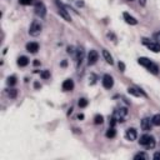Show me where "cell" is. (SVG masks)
<instances>
[{
    "label": "cell",
    "instance_id": "cell-28",
    "mask_svg": "<svg viewBox=\"0 0 160 160\" xmlns=\"http://www.w3.org/2000/svg\"><path fill=\"white\" fill-rule=\"evenodd\" d=\"M119 68H120V70L124 71L125 70V65H124V63H119Z\"/></svg>",
    "mask_w": 160,
    "mask_h": 160
},
{
    "label": "cell",
    "instance_id": "cell-14",
    "mask_svg": "<svg viewBox=\"0 0 160 160\" xmlns=\"http://www.w3.org/2000/svg\"><path fill=\"white\" fill-rule=\"evenodd\" d=\"M151 138H153V136H150V135H148V134H145V135L140 136V140H139V143H140V145H143V147L147 148V145H148L149 141L151 140Z\"/></svg>",
    "mask_w": 160,
    "mask_h": 160
},
{
    "label": "cell",
    "instance_id": "cell-13",
    "mask_svg": "<svg viewBox=\"0 0 160 160\" xmlns=\"http://www.w3.org/2000/svg\"><path fill=\"white\" fill-rule=\"evenodd\" d=\"M128 93L131 94V95H134V96H140V95H144L145 96V95H147L141 89H135V88H129L128 89Z\"/></svg>",
    "mask_w": 160,
    "mask_h": 160
},
{
    "label": "cell",
    "instance_id": "cell-12",
    "mask_svg": "<svg viewBox=\"0 0 160 160\" xmlns=\"http://www.w3.org/2000/svg\"><path fill=\"white\" fill-rule=\"evenodd\" d=\"M26 50L29 51V53L35 54L39 50V44L38 43H28L26 44Z\"/></svg>",
    "mask_w": 160,
    "mask_h": 160
},
{
    "label": "cell",
    "instance_id": "cell-24",
    "mask_svg": "<svg viewBox=\"0 0 160 160\" xmlns=\"http://www.w3.org/2000/svg\"><path fill=\"white\" fill-rule=\"evenodd\" d=\"M86 105H88V100H86V99H84V98L79 99V106H80V108H85Z\"/></svg>",
    "mask_w": 160,
    "mask_h": 160
},
{
    "label": "cell",
    "instance_id": "cell-26",
    "mask_svg": "<svg viewBox=\"0 0 160 160\" xmlns=\"http://www.w3.org/2000/svg\"><path fill=\"white\" fill-rule=\"evenodd\" d=\"M15 83H16V78H15V76H10V78L8 79V84L9 85H14Z\"/></svg>",
    "mask_w": 160,
    "mask_h": 160
},
{
    "label": "cell",
    "instance_id": "cell-17",
    "mask_svg": "<svg viewBox=\"0 0 160 160\" xmlns=\"http://www.w3.org/2000/svg\"><path fill=\"white\" fill-rule=\"evenodd\" d=\"M28 64H29V59H28L26 57H20L18 59V65L19 66H26Z\"/></svg>",
    "mask_w": 160,
    "mask_h": 160
},
{
    "label": "cell",
    "instance_id": "cell-8",
    "mask_svg": "<svg viewBox=\"0 0 160 160\" xmlns=\"http://www.w3.org/2000/svg\"><path fill=\"white\" fill-rule=\"evenodd\" d=\"M127 114H128V110L125 109V108H120V109L115 110L114 116L118 118V120H119V121H124V116L127 115Z\"/></svg>",
    "mask_w": 160,
    "mask_h": 160
},
{
    "label": "cell",
    "instance_id": "cell-29",
    "mask_svg": "<svg viewBox=\"0 0 160 160\" xmlns=\"http://www.w3.org/2000/svg\"><path fill=\"white\" fill-rule=\"evenodd\" d=\"M153 158H154L155 160H159V159H160V153H155L154 156H153Z\"/></svg>",
    "mask_w": 160,
    "mask_h": 160
},
{
    "label": "cell",
    "instance_id": "cell-19",
    "mask_svg": "<svg viewBox=\"0 0 160 160\" xmlns=\"http://www.w3.org/2000/svg\"><path fill=\"white\" fill-rule=\"evenodd\" d=\"M151 121H153V125H156V127H160V114H156V115L153 116Z\"/></svg>",
    "mask_w": 160,
    "mask_h": 160
},
{
    "label": "cell",
    "instance_id": "cell-18",
    "mask_svg": "<svg viewBox=\"0 0 160 160\" xmlns=\"http://www.w3.org/2000/svg\"><path fill=\"white\" fill-rule=\"evenodd\" d=\"M106 138H115V135H116V131H115V129H114V127H111V128H109L108 129V131H106Z\"/></svg>",
    "mask_w": 160,
    "mask_h": 160
},
{
    "label": "cell",
    "instance_id": "cell-7",
    "mask_svg": "<svg viewBox=\"0 0 160 160\" xmlns=\"http://www.w3.org/2000/svg\"><path fill=\"white\" fill-rule=\"evenodd\" d=\"M125 136H127L128 140L130 141H134L136 140V138H138V133H136V130L134 128H130L127 130V133H125Z\"/></svg>",
    "mask_w": 160,
    "mask_h": 160
},
{
    "label": "cell",
    "instance_id": "cell-15",
    "mask_svg": "<svg viewBox=\"0 0 160 160\" xmlns=\"http://www.w3.org/2000/svg\"><path fill=\"white\" fill-rule=\"evenodd\" d=\"M138 63H139V64H140V65L145 66L147 69H149V68H150V65L153 64V61H151V60H149L148 58H139Z\"/></svg>",
    "mask_w": 160,
    "mask_h": 160
},
{
    "label": "cell",
    "instance_id": "cell-11",
    "mask_svg": "<svg viewBox=\"0 0 160 160\" xmlns=\"http://www.w3.org/2000/svg\"><path fill=\"white\" fill-rule=\"evenodd\" d=\"M123 16H124L125 22H127L128 24H130V25H136V24H138V20H136L134 16H131L130 14H128V13H124V14H123Z\"/></svg>",
    "mask_w": 160,
    "mask_h": 160
},
{
    "label": "cell",
    "instance_id": "cell-23",
    "mask_svg": "<svg viewBox=\"0 0 160 160\" xmlns=\"http://www.w3.org/2000/svg\"><path fill=\"white\" fill-rule=\"evenodd\" d=\"M83 57H84V51H83V49H78V64L81 63Z\"/></svg>",
    "mask_w": 160,
    "mask_h": 160
},
{
    "label": "cell",
    "instance_id": "cell-5",
    "mask_svg": "<svg viewBox=\"0 0 160 160\" xmlns=\"http://www.w3.org/2000/svg\"><path fill=\"white\" fill-rule=\"evenodd\" d=\"M99 59V54L95 50H90V53L88 54V64L89 65H94Z\"/></svg>",
    "mask_w": 160,
    "mask_h": 160
},
{
    "label": "cell",
    "instance_id": "cell-16",
    "mask_svg": "<svg viewBox=\"0 0 160 160\" xmlns=\"http://www.w3.org/2000/svg\"><path fill=\"white\" fill-rule=\"evenodd\" d=\"M103 57H104V59H105L106 60V63H108V64H113V57H111V55H110V53L108 51V50H103Z\"/></svg>",
    "mask_w": 160,
    "mask_h": 160
},
{
    "label": "cell",
    "instance_id": "cell-4",
    "mask_svg": "<svg viewBox=\"0 0 160 160\" xmlns=\"http://www.w3.org/2000/svg\"><path fill=\"white\" fill-rule=\"evenodd\" d=\"M114 85V79L111 78L110 75H104L103 76V86L105 88V89H111Z\"/></svg>",
    "mask_w": 160,
    "mask_h": 160
},
{
    "label": "cell",
    "instance_id": "cell-22",
    "mask_svg": "<svg viewBox=\"0 0 160 160\" xmlns=\"http://www.w3.org/2000/svg\"><path fill=\"white\" fill-rule=\"evenodd\" d=\"M16 94H18V90H16V89H9V90H8V95L10 96L11 99L16 98Z\"/></svg>",
    "mask_w": 160,
    "mask_h": 160
},
{
    "label": "cell",
    "instance_id": "cell-31",
    "mask_svg": "<svg viewBox=\"0 0 160 160\" xmlns=\"http://www.w3.org/2000/svg\"><path fill=\"white\" fill-rule=\"evenodd\" d=\"M139 3H140V5H145V4H147V0H139Z\"/></svg>",
    "mask_w": 160,
    "mask_h": 160
},
{
    "label": "cell",
    "instance_id": "cell-27",
    "mask_svg": "<svg viewBox=\"0 0 160 160\" xmlns=\"http://www.w3.org/2000/svg\"><path fill=\"white\" fill-rule=\"evenodd\" d=\"M49 76H50V73L48 70H44L43 73H41V78H43V79H48Z\"/></svg>",
    "mask_w": 160,
    "mask_h": 160
},
{
    "label": "cell",
    "instance_id": "cell-10",
    "mask_svg": "<svg viewBox=\"0 0 160 160\" xmlns=\"http://www.w3.org/2000/svg\"><path fill=\"white\" fill-rule=\"evenodd\" d=\"M73 89H74V81L71 79H66L63 83V90L64 92H71Z\"/></svg>",
    "mask_w": 160,
    "mask_h": 160
},
{
    "label": "cell",
    "instance_id": "cell-30",
    "mask_svg": "<svg viewBox=\"0 0 160 160\" xmlns=\"http://www.w3.org/2000/svg\"><path fill=\"white\" fill-rule=\"evenodd\" d=\"M155 39H156V40H159V41H160V31H159V33H156V34H155Z\"/></svg>",
    "mask_w": 160,
    "mask_h": 160
},
{
    "label": "cell",
    "instance_id": "cell-1",
    "mask_svg": "<svg viewBox=\"0 0 160 160\" xmlns=\"http://www.w3.org/2000/svg\"><path fill=\"white\" fill-rule=\"evenodd\" d=\"M41 29H43V26H41V24L39 22H33L30 29H29V34L31 36H38V35H40Z\"/></svg>",
    "mask_w": 160,
    "mask_h": 160
},
{
    "label": "cell",
    "instance_id": "cell-6",
    "mask_svg": "<svg viewBox=\"0 0 160 160\" xmlns=\"http://www.w3.org/2000/svg\"><path fill=\"white\" fill-rule=\"evenodd\" d=\"M144 44L147 45L149 49L151 51H154V53H159L160 51V43H153V41H147V39H144Z\"/></svg>",
    "mask_w": 160,
    "mask_h": 160
},
{
    "label": "cell",
    "instance_id": "cell-9",
    "mask_svg": "<svg viewBox=\"0 0 160 160\" xmlns=\"http://www.w3.org/2000/svg\"><path fill=\"white\" fill-rule=\"evenodd\" d=\"M151 127H153V121L151 119H149V118H144V119L141 120V129L144 131H149L151 130Z\"/></svg>",
    "mask_w": 160,
    "mask_h": 160
},
{
    "label": "cell",
    "instance_id": "cell-25",
    "mask_svg": "<svg viewBox=\"0 0 160 160\" xmlns=\"http://www.w3.org/2000/svg\"><path fill=\"white\" fill-rule=\"evenodd\" d=\"M19 3L22 5H31L34 3V0H19Z\"/></svg>",
    "mask_w": 160,
    "mask_h": 160
},
{
    "label": "cell",
    "instance_id": "cell-2",
    "mask_svg": "<svg viewBox=\"0 0 160 160\" xmlns=\"http://www.w3.org/2000/svg\"><path fill=\"white\" fill-rule=\"evenodd\" d=\"M55 4H57L58 5V11H59V14H60V15L63 16V18H64L65 20H66V22H70V15H69V14H68V11H66V9L64 8V5H63L60 1H59V0H55Z\"/></svg>",
    "mask_w": 160,
    "mask_h": 160
},
{
    "label": "cell",
    "instance_id": "cell-3",
    "mask_svg": "<svg viewBox=\"0 0 160 160\" xmlns=\"http://www.w3.org/2000/svg\"><path fill=\"white\" fill-rule=\"evenodd\" d=\"M35 14L40 18H44L45 14H46V8L45 5L41 3V1H36L35 3Z\"/></svg>",
    "mask_w": 160,
    "mask_h": 160
},
{
    "label": "cell",
    "instance_id": "cell-21",
    "mask_svg": "<svg viewBox=\"0 0 160 160\" xmlns=\"http://www.w3.org/2000/svg\"><path fill=\"white\" fill-rule=\"evenodd\" d=\"M134 159L135 160H138V159H144V160H148L149 159V156L145 154V153H138V154L134 156Z\"/></svg>",
    "mask_w": 160,
    "mask_h": 160
},
{
    "label": "cell",
    "instance_id": "cell-33",
    "mask_svg": "<svg viewBox=\"0 0 160 160\" xmlns=\"http://www.w3.org/2000/svg\"><path fill=\"white\" fill-rule=\"evenodd\" d=\"M129 1H131V0H129Z\"/></svg>",
    "mask_w": 160,
    "mask_h": 160
},
{
    "label": "cell",
    "instance_id": "cell-20",
    "mask_svg": "<svg viewBox=\"0 0 160 160\" xmlns=\"http://www.w3.org/2000/svg\"><path fill=\"white\" fill-rule=\"evenodd\" d=\"M94 123L96 124V125H99V124H103L104 123V116L103 115H95V118H94Z\"/></svg>",
    "mask_w": 160,
    "mask_h": 160
},
{
    "label": "cell",
    "instance_id": "cell-32",
    "mask_svg": "<svg viewBox=\"0 0 160 160\" xmlns=\"http://www.w3.org/2000/svg\"><path fill=\"white\" fill-rule=\"evenodd\" d=\"M78 118H79V119H84V115H83V114H79Z\"/></svg>",
    "mask_w": 160,
    "mask_h": 160
}]
</instances>
